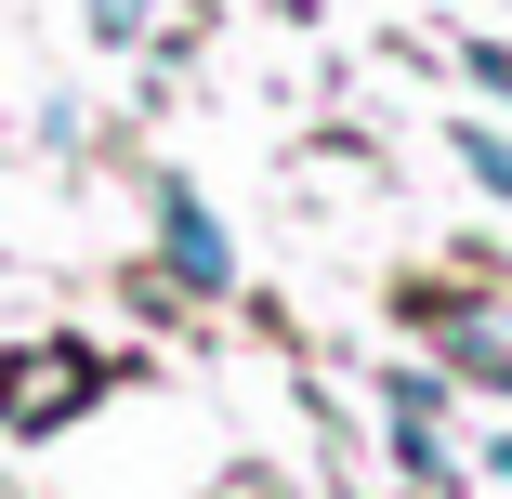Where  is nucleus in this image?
<instances>
[{
  "mask_svg": "<svg viewBox=\"0 0 512 499\" xmlns=\"http://www.w3.org/2000/svg\"><path fill=\"white\" fill-rule=\"evenodd\" d=\"M92 394H106V368H92L79 342H27V355H0V421H14V434H53V421H79Z\"/></svg>",
  "mask_w": 512,
  "mask_h": 499,
  "instance_id": "1",
  "label": "nucleus"
},
{
  "mask_svg": "<svg viewBox=\"0 0 512 499\" xmlns=\"http://www.w3.org/2000/svg\"><path fill=\"white\" fill-rule=\"evenodd\" d=\"M158 250H171V276L184 289H237V250H224V224H211V197H158Z\"/></svg>",
  "mask_w": 512,
  "mask_h": 499,
  "instance_id": "2",
  "label": "nucleus"
},
{
  "mask_svg": "<svg viewBox=\"0 0 512 499\" xmlns=\"http://www.w3.org/2000/svg\"><path fill=\"white\" fill-rule=\"evenodd\" d=\"M381 447H394V473H407V486H447V447H434V421H381Z\"/></svg>",
  "mask_w": 512,
  "mask_h": 499,
  "instance_id": "3",
  "label": "nucleus"
},
{
  "mask_svg": "<svg viewBox=\"0 0 512 499\" xmlns=\"http://www.w3.org/2000/svg\"><path fill=\"white\" fill-rule=\"evenodd\" d=\"M434 408H447L434 368H381V421H434Z\"/></svg>",
  "mask_w": 512,
  "mask_h": 499,
  "instance_id": "4",
  "label": "nucleus"
},
{
  "mask_svg": "<svg viewBox=\"0 0 512 499\" xmlns=\"http://www.w3.org/2000/svg\"><path fill=\"white\" fill-rule=\"evenodd\" d=\"M460 171H473L486 197H512V145H499V132H460Z\"/></svg>",
  "mask_w": 512,
  "mask_h": 499,
  "instance_id": "5",
  "label": "nucleus"
},
{
  "mask_svg": "<svg viewBox=\"0 0 512 499\" xmlns=\"http://www.w3.org/2000/svg\"><path fill=\"white\" fill-rule=\"evenodd\" d=\"M79 14H92V40H132V27H145V0H79Z\"/></svg>",
  "mask_w": 512,
  "mask_h": 499,
  "instance_id": "6",
  "label": "nucleus"
},
{
  "mask_svg": "<svg viewBox=\"0 0 512 499\" xmlns=\"http://www.w3.org/2000/svg\"><path fill=\"white\" fill-rule=\"evenodd\" d=\"M473 79H486V92H512V53H499V40H473Z\"/></svg>",
  "mask_w": 512,
  "mask_h": 499,
  "instance_id": "7",
  "label": "nucleus"
}]
</instances>
